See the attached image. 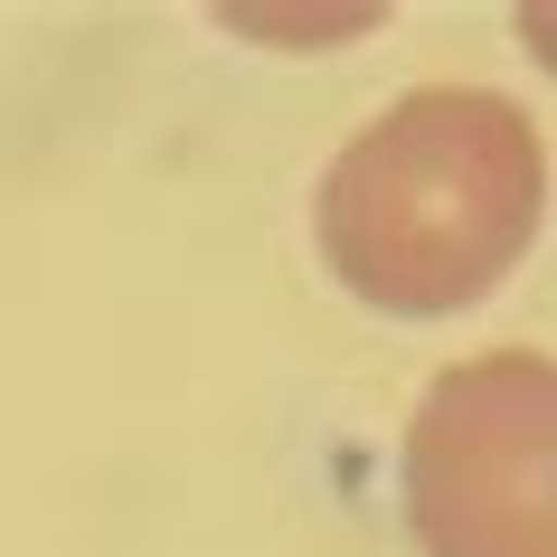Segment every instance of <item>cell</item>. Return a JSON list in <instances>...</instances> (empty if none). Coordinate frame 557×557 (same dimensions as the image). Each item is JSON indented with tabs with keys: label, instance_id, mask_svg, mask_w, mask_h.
Listing matches in <instances>:
<instances>
[{
	"label": "cell",
	"instance_id": "obj_1",
	"mask_svg": "<svg viewBox=\"0 0 557 557\" xmlns=\"http://www.w3.org/2000/svg\"><path fill=\"white\" fill-rule=\"evenodd\" d=\"M548 143L492 86H416L322 171V264L387 322L472 312L539 246Z\"/></svg>",
	"mask_w": 557,
	"mask_h": 557
},
{
	"label": "cell",
	"instance_id": "obj_2",
	"mask_svg": "<svg viewBox=\"0 0 557 557\" xmlns=\"http://www.w3.org/2000/svg\"><path fill=\"white\" fill-rule=\"evenodd\" d=\"M397 472L425 557H557V359L482 350L444 369Z\"/></svg>",
	"mask_w": 557,
	"mask_h": 557
},
{
	"label": "cell",
	"instance_id": "obj_3",
	"mask_svg": "<svg viewBox=\"0 0 557 557\" xmlns=\"http://www.w3.org/2000/svg\"><path fill=\"white\" fill-rule=\"evenodd\" d=\"M520 38H529V58H539V66H557V0H529Z\"/></svg>",
	"mask_w": 557,
	"mask_h": 557
}]
</instances>
